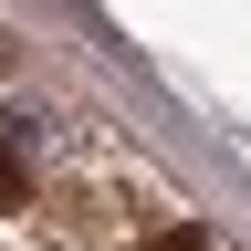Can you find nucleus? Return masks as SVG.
I'll list each match as a JSON object with an SVG mask.
<instances>
[{
	"mask_svg": "<svg viewBox=\"0 0 251 251\" xmlns=\"http://www.w3.org/2000/svg\"><path fill=\"white\" fill-rule=\"evenodd\" d=\"M21 188H31V168H21V136L0 126V209H21Z\"/></svg>",
	"mask_w": 251,
	"mask_h": 251,
	"instance_id": "nucleus-1",
	"label": "nucleus"
},
{
	"mask_svg": "<svg viewBox=\"0 0 251 251\" xmlns=\"http://www.w3.org/2000/svg\"><path fill=\"white\" fill-rule=\"evenodd\" d=\"M147 251H220V241H209V230H157Z\"/></svg>",
	"mask_w": 251,
	"mask_h": 251,
	"instance_id": "nucleus-2",
	"label": "nucleus"
},
{
	"mask_svg": "<svg viewBox=\"0 0 251 251\" xmlns=\"http://www.w3.org/2000/svg\"><path fill=\"white\" fill-rule=\"evenodd\" d=\"M0 74H11V31H0Z\"/></svg>",
	"mask_w": 251,
	"mask_h": 251,
	"instance_id": "nucleus-3",
	"label": "nucleus"
}]
</instances>
